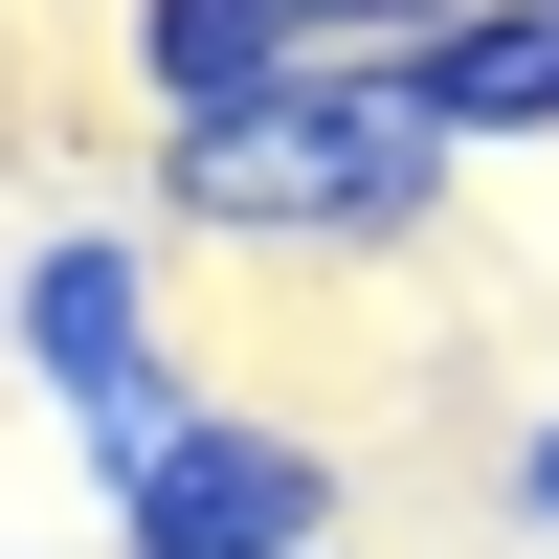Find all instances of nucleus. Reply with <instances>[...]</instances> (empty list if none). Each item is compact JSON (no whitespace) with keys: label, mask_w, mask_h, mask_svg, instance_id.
Listing matches in <instances>:
<instances>
[{"label":"nucleus","mask_w":559,"mask_h":559,"mask_svg":"<svg viewBox=\"0 0 559 559\" xmlns=\"http://www.w3.org/2000/svg\"><path fill=\"white\" fill-rule=\"evenodd\" d=\"M492 537H537V559H559V403H537L515 448H492Z\"/></svg>","instance_id":"nucleus-7"},{"label":"nucleus","mask_w":559,"mask_h":559,"mask_svg":"<svg viewBox=\"0 0 559 559\" xmlns=\"http://www.w3.org/2000/svg\"><path fill=\"white\" fill-rule=\"evenodd\" d=\"M134 179H157L179 247H247V269H403L471 157L426 134L403 68H292V90H247V112H202V134H134Z\"/></svg>","instance_id":"nucleus-1"},{"label":"nucleus","mask_w":559,"mask_h":559,"mask_svg":"<svg viewBox=\"0 0 559 559\" xmlns=\"http://www.w3.org/2000/svg\"><path fill=\"white\" fill-rule=\"evenodd\" d=\"M90 559H358V471L292 403H179L90 448Z\"/></svg>","instance_id":"nucleus-3"},{"label":"nucleus","mask_w":559,"mask_h":559,"mask_svg":"<svg viewBox=\"0 0 559 559\" xmlns=\"http://www.w3.org/2000/svg\"><path fill=\"white\" fill-rule=\"evenodd\" d=\"M448 23H471V0H292L313 68H403V45H448Z\"/></svg>","instance_id":"nucleus-6"},{"label":"nucleus","mask_w":559,"mask_h":559,"mask_svg":"<svg viewBox=\"0 0 559 559\" xmlns=\"http://www.w3.org/2000/svg\"><path fill=\"white\" fill-rule=\"evenodd\" d=\"M313 45H292V0H112V90H134V134H202V112H247V90H292Z\"/></svg>","instance_id":"nucleus-4"},{"label":"nucleus","mask_w":559,"mask_h":559,"mask_svg":"<svg viewBox=\"0 0 559 559\" xmlns=\"http://www.w3.org/2000/svg\"><path fill=\"white\" fill-rule=\"evenodd\" d=\"M0 381L68 426V471L202 403L179 381V292H157V202H68V224L0 247Z\"/></svg>","instance_id":"nucleus-2"},{"label":"nucleus","mask_w":559,"mask_h":559,"mask_svg":"<svg viewBox=\"0 0 559 559\" xmlns=\"http://www.w3.org/2000/svg\"><path fill=\"white\" fill-rule=\"evenodd\" d=\"M448 157H559V0H471L448 45H403Z\"/></svg>","instance_id":"nucleus-5"}]
</instances>
